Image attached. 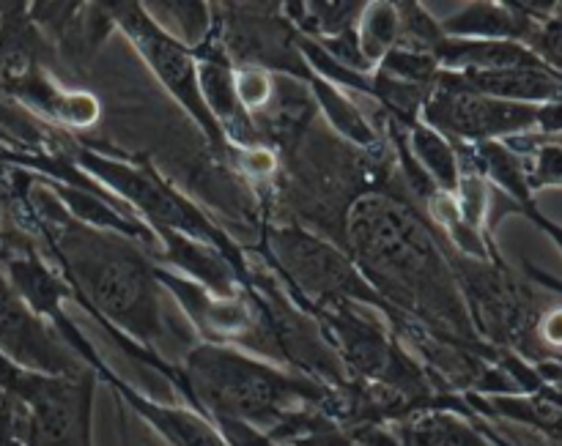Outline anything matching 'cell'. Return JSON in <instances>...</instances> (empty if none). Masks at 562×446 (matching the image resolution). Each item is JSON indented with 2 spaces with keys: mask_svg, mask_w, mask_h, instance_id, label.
<instances>
[{
  "mask_svg": "<svg viewBox=\"0 0 562 446\" xmlns=\"http://www.w3.org/2000/svg\"><path fill=\"white\" fill-rule=\"evenodd\" d=\"M25 208L53 250L71 299L119 343L168 362V340L184 338V332L168 327L157 266L140 250L143 244L75 219L47 186L25 195Z\"/></svg>",
  "mask_w": 562,
  "mask_h": 446,
  "instance_id": "6da1fadb",
  "label": "cell"
},
{
  "mask_svg": "<svg viewBox=\"0 0 562 446\" xmlns=\"http://www.w3.org/2000/svg\"><path fill=\"white\" fill-rule=\"evenodd\" d=\"M344 247L373 294L437 329L448 343L475 345L477 332L453 263L420 214L387 192H362L344 214Z\"/></svg>",
  "mask_w": 562,
  "mask_h": 446,
  "instance_id": "7a4b0ae2",
  "label": "cell"
},
{
  "mask_svg": "<svg viewBox=\"0 0 562 446\" xmlns=\"http://www.w3.org/2000/svg\"><path fill=\"white\" fill-rule=\"evenodd\" d=\"M187 403L206 420H236L269 433L305 405L329 403L335 389L278 370L228 345H195L181 367Z\"/></svg>",
  "mask_w": 562,
  "mask_h": 446,
  "instance_id": "3957f363",
  "label": "cell"
},
{
  "mask_svg": "<svg viewBox=\"0 0 562 446\" xmlns=\"http://www.w3.org/2000/svg\"><path fill=\"white\" fill-rule=\"evenodd\" d=\"M97 384L91 365L80 376H42L14 367L0 384V398L9 403L25 446H93Z\"/></svg>",
  "mask_w": 562,
  "mask_h": 446,
  "instance_id": "277c9868",
  "label": "cell"
},
{
  "mask_svg": "<svg viewBox=\"0 0 562 446\" xmlns=\"http://www.w3.org/2000/svg\"><path fill=\"white\" fill-rule=\"evenodd\" d=\"M269 247H272L280 274L291 285H296L307 305H316L322 310V307L357 301V305L379 307L395 321L393 307H387L373 294L351 258L333 241L296 225H283V228L269 230Z\"/></svg>",
  "mask_w": 562,
  "mask_h": 446,
  "instance_id": "5b68a950",
  "label": "cell"
},
{
  "mask_svg": "<svg viewBox=\"0 0 562 446\" xmlns=\"http://www.w3.org/2000/svg\"><path fill=\"white\" fill-rule=\"evenodd\" d=\"M113 27H119L126 38L132 42V47L140 53V58L146 60L148 69L157 75V80L162 82L170 91V96L192 115L198 126L203 129V135L209 137L212 146H217L220 151L231 148L225 142L223 131H220L217 121L209 113L206 102L201 96V85H198V58L190 47L179 42V38L170 36L168 31L157 25V22L148 16V11L140 3H108L104 5Z\"/></svg>",
  "mask_w": 562,
  "mask_h": 446,
  "instance_id": "8992f818",
  "label": "cell"
},
{
  "mask_svg": "<svg viewBox=\"0 0 562 446\" xmlns=\"http://www.w3.org/2000/svg\"><path fill=\"white\" fill-rule=\"evenodd\" d=\"M536 104L503 102L481 93L450 88L437 80L431 96L423 104L420 121L448 137L450 142H503L508 137L536 131Z\"/></svg>",
  "mask_w": 562,
  "mask_h": 446,
  "instance_id": "52a82bcc",
  "label": "cell"
},
{
  "mask_svg": "<svg viewBox=\"0 0 562 446\" xmlns=\"http://www.w3.org/2000/svg\"><path fill=\"white\" fill-rule=\"evenodd\" d=\"M0 356L42 376H80L86 362L64 343L55 327L31 310L0 268Z\"/></svg>",
  "mask_w": 562,
  "mask_h": 446,
  "instance_id": "ba28073f",
  "label": "cell"
},
{
  "mask_svg": "<svg viewBox=\"0 0 562 446\" xmlns=\"http://www.w3.org/2000/svg\"><path fill=\"white\" fill-rule=\"evenodd\" d=\"M439 22L445 38L470 42H516L530 44L541 22L527 14L525 3H461L450 16Z\"/></svg>",
  "mask_w": 562,
  "mask_h": 446,
  "instance_id": "9c48e42d",
  "label": "cell"
},
{
  "mask_svg": "<svg viewBox=\"0 0 562 446\" xmlns=\"http://www.w3.org/2000/svg\"><path fill=\"white\" fill-rule=\"evenodd\" d=\"M390 427L401 446H497L472 409H423Z\"/></svg>",
  "mask_w": 562,
  "mask_h": 446,
  "instance_id": "30bf717a",
  "label": "cell"
},
{
  "mask_svg": "<svg viewBox=\"0 0 562 446\" xmlns=\"http://www.w3.org/2000/svg\"><path fill=\"white\" fill-rule=\"evenodd\" d=\"M406 146L423 173L434 181V186L445 195H453L459 184V153L453 142L423 121H415L406 126Z\"/></svg>",
  "mask_w": 562,
  "mask_h": 446,
  "instance_id": "8fae6325",
  "label": "cell"
},
{
  "mask_svg": "<svg viewBox=\"0 0 562 446\" xmlns=\"http://www.w3.org/2000/svg\"><path fill=\"white\" fill-rule=\"evenodd\" d=\"M355 33L362 58L371 66V71H376V66L398 47L401 20L395 3H366Z\"/></svg>",
  "mask_w": 562,
  "mask_h": 446,
  "instance_id": "7c38bea8",
  "label": "cell"
},
{
  "mask_svg": "<svg viewBox=\"0 0 562 446\" xmlns=\"http://www.w3.org/2000/svg\"><path fill=\"white\" fill-rule=\"evenodd\" d=\"M148 14H168L173 20L157 22L162 31H168L170 36L179 38L184 47L198 49L212 38L214 33V16L212 5L206 3H148L143 5Z\"/></svg>",
  "mask_w": 562,
  "mask_h": 446,
  "instance_id": "4fadbf2b",
  "label": "cell"
},
{
  "mask_svg": "<svg viewBox=\"0 0 562 446\" xmlns=\"http://www.w3.org/2000/svg\"><path fill=\"white\" fill-rule=\"evenodd\" d=\"M234 91L250 118L261 115L274 96V77L258 66H234Z\"/></svg>",
  "mask_w": 562,
  "mask_h": 446,
  "instance_id": "5bb4252c",
  "label": "cell"
},
{
  "mask_svg": "<svg viewBox=\"0 0 562 446\" xmlns=\"http://www.w3.org/2000/svg\"><path fill=\"white\" fill-rule=\"evenodd\" d=\"M527 186L532 197L543 190H562V146L554 140H541L536 151L525 159Z\"/></svg>",
  "mask_w": 562,
  "mask_h": 446,
  "instance_id": "9a60e30c",
  "label": "cell"
},
{
  "mask_svg": "<svg viewBox=\"0 0 562 446\" xmlns=\"http://www.w3.org/2000/svg\"><path fill=\"white\" fill-rule=\"evenodd\" d=\"M527 49H532L543 66L562 77V3L554 5V14L538 25Z\"/></svg>",
  "mask_w": 562,
  "mask_h": 446,
  "instance_id": "2e32d148",
  "label": "cell"
},
{
  "mask_svg": "<svg viewBox=\"0 0 562 446\" xmlns=\"http://www.w3.org/2000/svg\"><path fill=\"white\" fill-rule=\"evenodd\" d=\"M212 425L217 427V433L228 446H280L278 442H272L267 433L258 431V427L252 425H245V422L212 420Z\"/></svg>",
  "mask_w": 562,
  "mask_h": 446,
  "instance_id": "e0dca14e",
  "label": "cell"
},
{
  "mask_svg": "<svg viewBox=\"0 0 562 446\" xmlns=\"http://www.w3.org/2000/svg\"><path fill=\"white\" fill-rule=\"evenodd\" d=\"M536 135H541L543 140H558L562 135V102L538 104Z\"/></svg>",
  "mask_w": 562,
  "mask_h": 446,
  "instance_id": "ac0fdd59",
  "label": "cell"
},
{
  "mask_svg": "<svg viewBox=\"0 0 562 446\" xmlns=\"http://www.w3.org/2000/svg\"><path fill=\"white\" fill-rule=\"evenodd\" d=\"M510 211H516V214H521V217L530 219V222L536 225V228L541 230V233H547L549 239H552L554 244H558V250L562 252V225H560V222H554V219H549L547 214H543L541 208L536 206V203H527V206L510 208Z\"/></svg>",
  "mask_w": 562,
  "mask_h": 446,
  "instance_id": "d6986e66",
  "label": "cell"
},
{
  "mask_svg": "<svg viewBox=\"0 0 562 446\" xmlns=\"http://www.w3.org/2000/svg\"><path fill=\"white\" fill-rule=\"evenodd\" d=\"M0 446H25L20 438V431H16L14 414H11L9 403L0 398Z\"/></svg>",
  "mask_w": 562,
  "mask_h": 446,
  "instance_id": "ffe728a7",
  "label": "cell"
},
{
  "mask_svg": "<svg viewBox=\"0 0 562 446\" xmlns=\"http://www.w3.org/2000/svg\"><path fill=\"white\" fill-rule=\"evenodd\" d=\"M527 274H530L532 283L541 285V288H547V290H552L554 296H560V299H562V279L552 277V274L541 272V268H536V266H527Z\"/></svg>",
  "mask_w": 562,
  "mask_h": 446,
  "instance_id": "44dd1931",
  "label": "cell"
},
{
  "mask_svg": "<svg viewBox=\"0 0 562 446\" xmlns=\"http://www.w3.org/2000/svg\"><path fill=\"white\" fill-rule=\"evenodd\" d=\"M25 247H31V244H25V241L20 244V241H14L11 236L3 233V236H0V263H5L9 258H14L16 252H22Z\"/></svg>",
  "mask_w": 562,
  "mask_h": 446,
  "instance_id": "7402d4cb",
  "label": "cell"
},
{
  "mask_svg": "<svg viewBox=\"0 0 562 446\" xmlns=\"http://www.w3.org/2000/svg\"><path fill=\"white\" fill-rule=\"evenodd\" d=\"M0 236H3V211H0Z\"/></svg>",
  "mask_w": 562,
  "mask_h": 446,
  "instance_id": "603a6c76",
  "label": "cell"
},
{
  "mask_svg": "<svg viewBox=\"0 0 562 446\" xmlns=\"http://www.w3.org/2000/svg\"><path fill=\"white\" fill-rule=\"evenodd\" d=\"M554 142H560V146H562V135H560V137H558V140H554Z\"/></svg>",
  "mask_w": 562,
  "mask_h": 446,
  "instance_id": "cb8c5ba5",
  "label": "cell"
},
{
  "mask_svg": "<svg viewBox=\"0 0 562 446\" xmlns=\"http://www.w3.org/2000/svg\"><path fill=\"white\" fill-rule=\"evenodd\" d=\"M351 446H355V444H351Z\"/></svg>",
  "mask_w": 562,
  "mask_h": 446,
  "instance_id": "d4e9b609",
  "label": "cell"
}]
</instances>
